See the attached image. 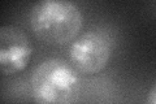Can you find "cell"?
Masks as SVG:
<instances>
[{
  "label": "cell",
  "instance_id": "6da1fadb",
  "mask_svg": "<svg viewBox=\"0 0 156 104\" xmlns=\"http://www.w3.org/2000/svg\"><path fill=\"white\" fill-rule=\"evenodd\" d=\"M29 23L39 41L62 47L80 35L83 16L72 0H37L29 13Z\"/></svg>",
  "mask_w": 156,
  "mask_h": 104
},
{
  "label": "cell",
  "instance_id": "7a4b0ae2",
  "mask_svg": "<svg viewBox=\"0 0 156 104\" xmlns=\"http://www.w3.org/2000/svg\"><path fill=\"white\" fill-rule=\"evenodd\" d=\"M65 61L48 59L34 69L30 83L34 100L42 104H65L77 100L80 81Z\"/></svg>",
  "mask_w": 156,
  "mask_h": 104
},
{
  "label": "cell",
  "instance_id": "3957f363",
  "mask_svg": "<svg viewBox=\"0 0 156 104\" xmlns=\"http://www.w3.org/2000/svg\"><path fill=\"white\" fill-rule=\"evenodd\" d=\"M112 55L111 39L104 33L89 30L78 35L69 47L70 65L85 76L101 72L108 65Z\"/></svg>",
  "mask_w": 156,
  "mask_h": 104
},
{
  "label": "cell",
  "instance_id": "277c9868",
  "mask_svg": "<svg viewBox=\"0 0 156 104\" xmlns=\"http://www.w3.org/2000/svg\"><path fill=\"white\" fill-rule=\"evenodd\" d=\"M33 46L27 34L14 25L0 27V69L3 76L12 77L27 68Z\"/></svg>",
  "mask_w": 156,
  "mask_h": 104
},
{
  "label": "cell",
  "instance_id": "5b68a950",
  "mask_svg": "<svg viewBox=\"0 0 156 104\" xmlns=\"http://www.w3.org/2000/svg\"><path fill=\"white\" fill-rule=\"evenodd\" d=\"M147 100H148L151 104H156V82H155L154 85H152V87L150 88Z\"/></svg>",
  "mask_w": 156,
  "mask_h": 104
}]
</instances>
